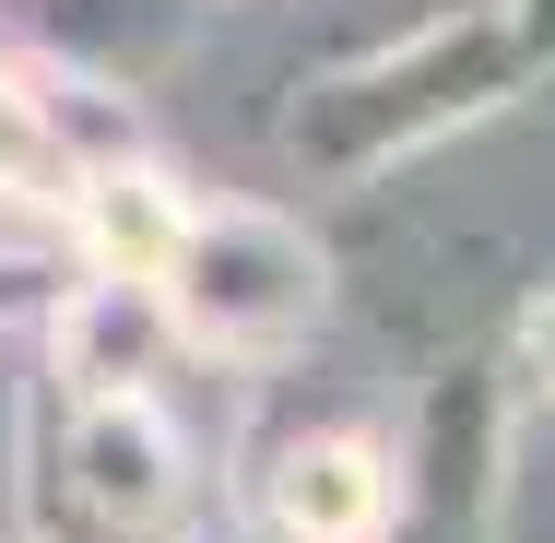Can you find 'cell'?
<instances>
[{
    "mask_svg": "<svg viewBox=\"0 0 555 543\" xmlns=\"http://www.w3.org/2000/svg\"><path fill=\"white\" fill-rule=\"evenodd\" d=\"M12 543H202V461L154 390V296L72 284L36 320Z\"/></svg>",
    "mask_w": 555,
    "mask_h": 543,
    "instance_id": "6da1fadb",
    "label": "cell"
},
{
    "mask_svg": "<svg viewBox=\"0 0 555 543\" xmlns=\"http://www.w3.org/2000/svg\"><path fill=\"white\" fill-rule=\"evenodd\" d=\"M508 72H520V36H508L496 12H449L414 48H378V60H354L332 83H308V95L284 107V142H296L308 166L354 178V166H390L402 142L449 130V118H473Z\"/></svg>",
    "mask_w": 555,
    "mask_h": 543,
    "instance_id": "7a4b0ae2",
    "label": "cell"
},
{
    "mask_svg": "<svg viewBox=\"0 0 555 543\" xmlns=\"http://www.w3.org/2000/svg\"><path fill=\"white\" fill-rule=\"evenodd\" d=\"M154 308H166L178 342H202L224 366H272L320 320V248H308V224H284L272 202H190Z\"/></svg>",
    "mask_w": 555,
    "mask_h": 543,
    "instance_id": "3957f363",
    "label": "cell"
},
{
    "mask_svg": "<svg viewBox=\"0 0 555 543\" xmlns=\"http://www.w3.org/2000/svg\"><path fill=\"white\" fill-rule=\"evenodd\" d=\"M248 508L272 543H378L390 532V449L354 426H308L248 473Z\"/></svg>",
    "mask_w": 555,
    "mask_h": 543,
    "instance_id": "277c9868",
    "label": "cell"
},
{
    "mask_svg": "<svg viewBox=\"0 0 555 543\" xmlns=\"http://www.w3.org/2000/svg\"><path fill=\"white\" fill-rule=\"evenodd\" d=\"M60 214H72V248H83V272L118 284V296H154L166 284V260H178V178H154V166H95V178H72L60 190Z\"/></svg>",
    "mask_w": 555,
    "mask_h": 543,
    "instance_id": "5b68a950",
    "label": "cell"
},
{
    "mask_svg": "<svg viewBox=\"0 0 555 543\" xmlns=\"http://www.w3.org/2000/svg\"><path fill=\"white\" fill-rule=\"evenodd\" d=\"M12 24H36V48L83 60V72L142 83V72H166V60L190 48L202 0H12Z\"/></svg>",
    "mask_w": 555,
    "mask_h": 543,
    "instance_id": "8992f818",
    "label": "cell"
},
{
    "mask_svg": "<svg viewBox=\"0 0 555 543\" xmlns=\"http://www.w3.org/2000/svg\"><path fill=\"white\" fill-rule=\"evenodd\" d=\"M72 166H60V118L24 95V72L0 60V202H60Z\"/></svg>",
    "mask_w": 555,
    "mask_h": 543,
    "instance_id": "52a82bcc",
    "label": "cell"
},
{
    "mask_svg": "<svg viewBox=\"0 0 555 543\" xmlns=\"http://www.w3.org/2000/svg\"><path fill=\"white\" fill-rule=\"evenodd\" d=\"M60 308V284H48V260L36 248H0V342H24V331Z\"/></svg>",
    "mask_w": 555,
    "mask_h": 543,
    "instance_id": "ba28073f",
    "label": "cell"
},
{
    "mask_svg": "<svg viewBox=\"0 0 555 543\" xmlns=\"http://www.w3.org/2000/svg\"><path fill=\"white\" fill-rule=\"evenodd\" d=\"M12 484H24V342H0V532H12Z\"/></svg>",
    "mask_w": 555,
    "mask_h": 543,
    "instance_id": "9c48e42d",
    "label": "cell"
},
{
    "mask_svg": "<svg viewBox=\"0 0 555 543\" xmlns=\"http://www.w3.org/2000/svg\"><path fill=\"white\" fill-rule=\"evenodd\" d=\"M520 342H532V366H544V378H555V296H544V308H532V331H520Z\"/></svg>",
    "mask_w": 555,
    "mask_h": 543,
    "instance_id": "30bf717a",
    "label": "cell"
}]
</instances>
